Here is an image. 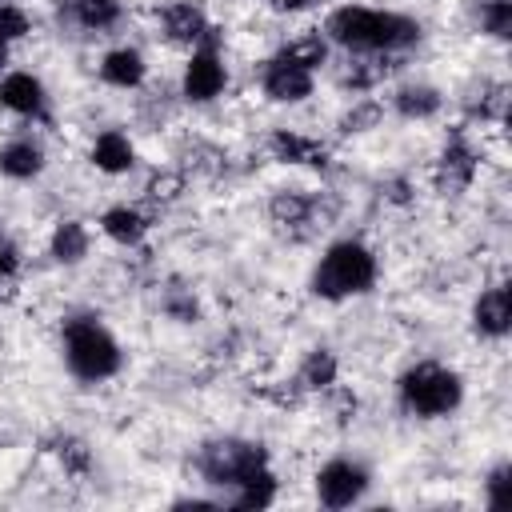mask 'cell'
<instances>
[{"instance_id": "obj_1", "label": "cell", "mask_w": 512, "mask_h": 512, "mask_svg": "<svg viewBox=\"0 0 512 512\" xmlns=\"http://www.w3.org/2000/svg\"><path fill=\"white\" fill-rule=\"evenodd\" d=\"M316 28L332 44V52L348 56H408L424 44V20L416 12L384 4H332Z\"/></svg>"}, {"instance_id": "obj_2", "label": "cell", "mask_w": 512, "mask_h": 512, "mask_svg": "<svg viewBox=\"0 0 512 512\" xmlns=\"http://www.w3.org/2000/svg\"><path fill=\"white\" fill-rule=\"evenodd\" d=\"M380 272H384L380 248L368 236L348 232L320 248V256L308 268L304 288H308V296H316L324 304H348V300L372 296L380 284Z\"/></svg>"}, {"instance_id": "obj_3", "label": "cell", "mask_w": 512, "mask_h": 512, "mask_svg": "<svg viewBox=\"0 0 512 512\" xmlns=\"http://www.w3.org/2000/svg\"><path fill=\"white\" fill-rule=\"evenodd\" d=\"M56 344H60L64 372L84 388H100V384L116 380L128 364V352H124L120 336L92 308H76V312L60 316Z\"/></svg>"}, {"instance_id": "obj_4", "label": "cell", "mask_w": 512, "mask_h": 512, "mask_svg": "<svg viewBox=\"0 0 512 512\" xmlns=\"http://www.w3.org/2000/svg\"><path fill=\"white\" fill-rule=\"evenodd\" d=\"M392 396L408 420H420V424L452 420L468 400V380L456 364L440 356H416L396 372Z\"/></svg>"}, {"instance_id": "obj_5", "label": "cell", "mask_w": 512, "mask_h": 512, "mask_svg": "<svg viewBox=\"0 0 512 512\" xmlns=\"http://www.w3.org/2000/svg\"><path fill=\"white\" fill-rule=\"evenodd\" d=\"M264 464H272L268 444L256 436H244V432H216L192 448V472L216 500H224L228 488H236L248 472L264 468Z\"/></svg>"}, {"instance_id": "obj_6", "label": "cell", "mask_w": 512, "mask_h": 512, "mask_svg": "<svg viewBox=\"0 0 512 512\" xmlns=\"http://www.w3.org/2000/svg\"><path fill=\"white\" fill-rule=\"evenodd\" d=\"M228 88H232V64H228L224 28H220L212 40L184 52L180 72H176V96L188 108H212L224 100Z\"/></svg>"}, {"instance_id": "obj_7", "label": "cell", "mask_w": 512, "mask_h": 512, "mask_svg": "<svg viewBox=\"0 0 512 512\" xmlns=\"http://www.w3.org/2000/svg\"><path fill=\"white\" fill-rule=\"evenodd\" d=\"M336 216V200L328 192H312L300 184H280L264 196V220L288 240H312Z\"/></svg>"}, {"instance_id": "obj_8", "label": "cell", "mask_w": 512, "mask_h": 512, "mask_svg": "<svg viewBox=\"0 0 512 512\" xmlns=\"http://www.w3.org/2000/svg\"><path fill=\"white\" fill-rule=\"evenodd\" d=\"M484 172V144L472 136V124H456L444 132L432 164H428V180H432V192L440 196H464L476 188Z\"/></svg>"}, {"instance_id": "obj_9", "label": "cell", "mask_w": 512, "mask_h": 512, "mask_svg": "<svg viewBox=\"0 0 512 512\" xmlns=\"http://www.w3.org/2000/svg\"><path fill=\"white\" fill-rule=\"evenodd\" d=\"M312 500L328 512H344L368 500L372 492V468L364 456L356 452H332L328 460H320L312 468Z\"/></svg>"}, {"instance_id": "obj_10", "label": "cell", "mask_w": 512, "mask_h": 512, "mask_svg": "<svg viewBox=\"0 0 512 512\" xmlns=\"http://www.w3.org/2000/svg\"><path fill=\"white\" fill-rule=\"evenodd\" d=\"M316 84H320V76L312 68L296 64L292 56H284L280 48H272L256 64V92L272 108H304V104H312Z\"/></svg>"}, {"instance_id": "obj_11", "label": "cell", "mask_w": 512, "mask_h": 512, "mask_svg": "<svg viewBox=\"0 0 512 512\" xmlns=\"http://www.w3.org/2000/svg\"><path fill=\"white\" fill-rule=\"evenodd\" d=\"M152 32L160 44L188 52V48L212 40L220 32V24L212 20V8L204 0H160L152 8Z\"/></svg>"}, {"instance_id": "obj_12", "label": "cell", "mask_w": 512, "mask_h": 512, "mask_svg": "<svg viewBox=\"0 0 512 512\" xmlns=\"http://www.w3.org/2000/svg\"><path fill=\"white\" fill-rule=\"evenodd\" d=\"M0 112H8L20 124H52V92L40 72L32 68H8L0 72Z\"/></svg>"}, {"instance_id": "obj_13", "label": "cell", "mask_w": 512, "mask_h": 512, "mask_svg": "<svg viewBox=\"0 0 512 512\" xmlns=\"http://www.w3.org/2000/svg\"><path fill=\"white\" fill-rule=\"evenodd\" d=\"M52 16H56V28L100 40V36H112L116 28H124L132 8H128V0H52Z\"/></svg>"}, {"instance_id": "obj_14", "label": "cell", "mask_w": 512, "mask_h": 512, "mask_svg": "<svg viewBox=\"0 0 512 512\" xmlns=\"http://www.w3.org/2000/svg\"><path fill=\"white\" fill-rule=\"evenodd\" d=\"M52 164L48 140L40 132H32V124H20L16 132H8L0 140V180L8 184H36L44 180Z\"/></svg>"}, {"instance_id": "obj_15", "label": "cell", "mask_w": 512, "mask_h": 512, "mask_svg": "<svg viewBox=\"0 0 512 512\" xmlns=\"http://www.w3.org/2000/svg\"><path fill=\"white\" fill-rule=\"evenodd\" d=\"M468 328L480 344H492V348H500L508 340V332H512V292H508L504 276L480 284V292L468 304Z\"/></svg>"}, {"instance_id": "obj_16", "label": "cell", "mask_w": 512, "mask_h": 512, "mask_svg": "<svg viewBox=\"0 0 512 512\" xmlns=\"http://www.w3.org/2000/svg\"><path fill=\"white\" fill-rule=\"evenodd\" d=\"M384 108H388V116H396L404 124H436L448 108V92L424 76H404L388 88Z\"/></svg>"}, {"instance_id": "obj_17", "label": "cell", "mask_w": 512, "mask_h": 512, "mask_svg": "<svg viewBox=\"0 0 512 512\" xmlns=\"http://www.w3.org/2000/svg\"><path fill=\"white\" fill-rule=\"evenodd\" d=\"M264 156L284 168H328V160H332L328 140L296 128V124H272L264 132Z\"/></svg>"}, {"instance_id": "obj_18", "label": "cell", "mask_w": 512, "mask_h": 512, "mask_svg": "<svg viewBox=\"0 0 512 512\" xmlns=\"http://www.w3.org/2000/svg\"><path fill=\"white\" fill-rule=\"evenodd\" d=\"M156 216H160V212H156V208H148L144 200H112V204H104V208H100L96 228H100V236H104L108 244H116V248L132 252V248H140V244L152 236Z\"/></svg>"}, {"instance_id": "obj_19", "label": "cell", "mask_w": 512, "mask_h": 512, "mask_svg": "<svg viewBox=\"0 0 512 512\" xmlns=\"http://www.w3.org/2000/svg\"><path fill=\"white\" fill-rule=\"evenodd\" d=\"M96 80L108 88V92H140L148 80H152V60L140 44L132 40H120V44H108L100 56H96Z\"/></svg>"}, {"instance_id": "obj_20", "label": "cell", "mask_w": 512, "mask_h": 512, "mask_svg": "<svg viewBox=\"0 0 512 512\" xmlns=\"http://www.w3.org/2000/svg\"><path fill=\"white\" fill-rule=\"evenodd\" d=\"M84 160H88L92 172H100V176H108V180H120V176L136 172V164H140V144H136V136H132L128 128L108 124V128H96V132L88 136Z\"/></svg>"}, {"instance_id": "obj_21", "label": "cell", "mask_w": 512, "mask_h": 512, "mask_svg": "<svg viewBox=\"0 0 512 512\" xmlns=\"http://www.w3.org/2000/svg\"><path fill=\"white\" fill-rule=\"evenodd\" d=\"M92 248H96V236H92V224L84 216H56L48 236H44V256L48 264L72 272V268H84L92 260Z\"/></svg>"}, {"instance_id": "obj_22", "label": "cell", "mask_w": 512, "mask_h": 512, "mask_svg": "<svg viewBox=\"0 0 512 512\" xmlns=\"http://www.w3.org/2000/svg\"><path fill=\"white\" fill-rule=\"evenodd\" d=\"M340 372H344L340 352L328 348V344H312V348L300 352L296 372H292V384H296L304 396H324L332 384H340Z\"/></svg>"}, {"instance_id": "obj_23", "label": "cell", "mask_w": 512, "mask_h": 512, "mask_svg": "<svg viewBox=\"0 0 512 512\" xmlns=\"http://www.w3.org/2000/svg\"><path fill=\"white\" fill-rule=\"evenodd\" d=\"M384 120H388L384 96H376V92H360V96H344V108L336 112L332 132H336L340 140H348V136H368V132H380Z\"/></svg>"}, {"instance_id": "obj_24", "label": "cell", "mask_w": 512, "mask_h": 512, "mask_svg": "<svg viewBox=\"0 0 512 512\" xmlns=\"http://www.w3.org/2000/svg\"><path fill=\"white\" fill-rule=\"evenodd\" d=\"M276 500H280V476H276L272 464H264V468L248 472L236 488H228L220 504H224V508H236V512H264V508H272Z\"/></svg>"}, {"instance_id": "obj_25", "label": "cell", "mask_w": 512, "mask_h": 512, "mask_svg": "<svg viewBox=\"0 0 512 512\" xmlns=\"http://www.w3.org/2000/svg\"><path fill=\"white\" fill-rule=\"evenodd\" d=\"M44 452L52 456V464H56V472H60L64 480H88V476H92L96 456H92V444H88L84 436H76V432H56V436L44 444Z\"/></svg>"}, {"instance_id": "obj_26", "label": "cell", "mask_w": 512, "mask_h": 512, "mask_svg": "<svg viewBox=\"0 0 512 512\" xmlns=\"http://www.w3.org/2000/svg\"><path fill=\"white\" fill-rule=\"evenodd\" d=\"M188 184H192V176H188L180 164H160V168H152V172L144 176V192H140V200H144L148 208L164 212V208H172L176 200H184Z\"/></svg>"}, {"instance_id": "obj_27", "label": "cell", "mask_w": 512, "mask_h": 512, "mask_svg": "<svg viewBox=\"0 0 512 512\" xmlns=\"http://www.w3.org/2000/svg\"><path fill=\"white\" fill-rule=\"evenodd\" d=\"M156 308H160V316L172 320V324H200V316H204V304H200L196 288H192L188 280H180V276H172V280L160 284Z\"/></svg>"}, {"instance_id": "obj_28", "label": "cell", "mask_w": 512, "mask_h": 512, "mask_svg": "<svg viewBox=\"0 0 512 512\" xmlns=\"http://www.w3.org/2000/svg\"><path fill=\"white\" fill-rule=\"evenodd\" d=\"M468 24L480 40L508 44V36H512V0H468Z\"/></svg>"}, {"instance_id": "obj_29", "label": "cell", "mask_w": 512, "mask_h": 512, "mask_svg": "<svg viewBox=\"0 0 512 512\" xmlns=\"http://www.w3.org/2000/svg\"><path fill=\"white\" fill-rule=\"evenodd\" d=\"M284 56H292L296 64H304V68H312L316 76L320 72H328V64H332V44L324 40V32L312 24V28H300V32H292L288 40H280L276 44Z\"/></svg>"}, {"instance_id": "obj_30", "label": "cell", "mask_w": 512, "mask_h": 512, "mask_svg": "<svg viewBox=\"0 0 512 512\" xmlns=\"http://www.w3.org/2000/svg\"><path fill=\"white\" fill-rule=\"evenodd\" d=\"M480 504L492 512H504L512 504V464L504 456L480 472Z\"/></svg>"}, {"instance_id": "obj_31", "label": "cell", "mask_w": 512, "mask_h": 512, "mask_svg": "<svg viewBox=\"0 0 512 512\" xmlns=\"http://www.w3.org/2000/svg\"><path fill=\"white\" fill-rule=\"evenodd\" d=\"M36 32V12L24 0H0V36L8 44H24Z\"/></svg>"}, {"instance_id": "obj_32", "label": "cell", "mask_w": 512, "mask_h": 512, "mask_svg": "<svg viewBox=\"0 0 512 512\" xmlns=\"http://www.w3.org/2000/svg\"><path fill=\"white\" fill-rule=\"evenodd\" d=\"M20 264H24V256H20V244L0 228V292L4 288H12L16 284V276H20Z\"/></svg>"}, {"instance_id": "obj_33", "label": "cell", "mask_w": 512, "mask_h": 512, "mask_svg": "<svg viewBox=\"0 0 512 512\" xmlns=\"http://www.w3.org/2000/svg\"><path fill=\"white\" fill-rule=\"evenodd\" d=\"M264 4H268L276 16H288V20H292V16H308V12L324 8L328 0H264Z\"/></svg>"}, {"instance_id": "obj_34", "label": "cell", "mask_w": 512, "mask_h": 512, "mask_svg": "<svg viewBox=\"0 0 512 512\" xmlns=\"http://www.w3.org/2000/svg\"><path fill=\"white\" fill-rule=\"evenodd\" d=\"M12 56H16V44H8V40L0 36V72H8V68H12Z\"/></svg>"}]
</instances>
